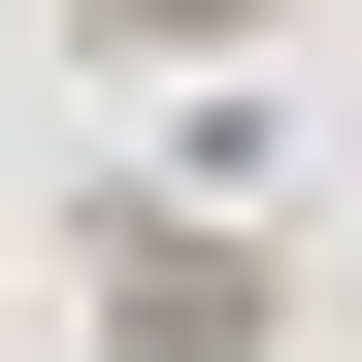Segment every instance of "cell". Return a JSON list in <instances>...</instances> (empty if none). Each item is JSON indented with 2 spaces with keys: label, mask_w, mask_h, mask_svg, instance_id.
<instances>
[{
  "label": "cell",
  "mask_w": 362,
  "mask_h": 362,
  "mask_svg": "<svg viewBox=\"0 0 362 362\" xmlns=\"http://www.w3.org/2000/svg\"><path fill=\"white\" fill-rule=\"evenodd\" d=\"M132 33H264V0H132Z\"/></svg>",
  "instance_id": "cell-2"
},
{
  "label": "cell",
  "mask_w": 362,
  "mask_h": 362,
  "mask_svg": "<svg viewBox=\"0 0 362 362\" xmlns=\"http://www.w3.org/2000/svg\"><path fill=\"white\" fill-rule=\"evenodd\" d=\"M99 329L132 362H264V230H99Z\"/></svg>",
  "instance_id": "cell-1"
}]
</instances>
